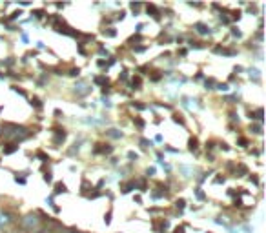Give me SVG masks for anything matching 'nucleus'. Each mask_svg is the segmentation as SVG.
<instances>
[{
    "mask_svg": "<svg viewBox=\"0 0 266 233\" xmlns=\"http://www.w3.org/2000/svg\"><path fill=\"white\" fill-rule=\"evenodd\" d=\"M195 148H197V140L192 139V140H190V149H195Z\"/></svg>",
    "mask_w": 266,
    "mask_h": 233,
    "instance_id": "3",
    "label": "nucleus"
},
{
    "mask_svg": "<svg viewBox=\"0 0 266 233\" xmlns=\"http://www.w3.org/2000/svg\"><path fill=\"white\" fill-rule=\"evenodd\" d=\"M57 193H60V191H66V186L64 184H57V190H55Z\"/></svg>",
    "mask_w": 266,
    "mask_h": 233,
    "instance_id": "2",
    "label": "nucleus"
},
{
    "mask_svg": "<svg viewBox=\"0 0 266 233\" xmlns=\"http://www.w3.org/2000/svg\"><path fill=\"white\" fill-rule=\"evenodd\" d=\"M197 29H199V33H210V27H206L202 24H197Z\"/></svg>",
    "mask_w": 266,
    "mask_h": 233,
    "instance_id": "1",
    "label": "nucleus"
}]
</instances>
